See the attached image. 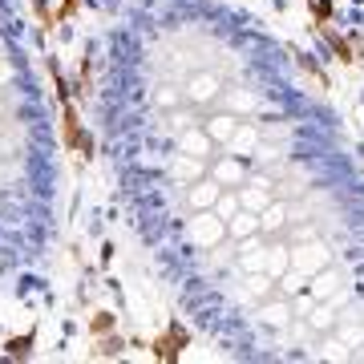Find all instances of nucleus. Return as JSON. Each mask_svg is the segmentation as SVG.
Here are the masks:
<instances>
[{
  "instance_id": "2",
  "label": "nucleus",
  "mask_w": 364,
  "mask_h": 364,
  "mask_svg": "<svg viewBox=\"0 0 364 364\" xmlns=\"http://www.w3.org/2000/svg\"><path fill=\"white\" fill-rule=\"evenodd\" d=\"M178 348H186V332L174 324L166 336H158V340H154V348H150V352H154L158 360H178Z\"/></svg>"
},
{
  "instance_id": "4",
  "label": "nucleus",
  "mask_w": 364,
  "mask_h": 364,
  "mask_svg": "<svg viewBox=\"0 0 364 364\" xmlns=\"http://www.w3.org/2000/svg\"><path fill=\"white\" fill-rule=\"evenodd\" d=\"M308 9H312V16L324 25L328 16H332V0H308Z\"/></svg>"
},
{
  "instance_id": "7",
  "label": "nucleus",
  "mask_w": 364,
  "mask_h": 364,
  "mask_svg": "<svg viewBox=\"0 0 364 364\" xmlns=\"http://www.w3.org/2000/svg\"><path fill=\"white\" fill-rule=\"evenodd\" d=\"M33 9H37V16L45 21V25H49V9H45V0H33Z\"/></svg>"
},
{
  "instance_id": "6",
  "label": "nucleus",
  "mask_w": 364,
  "mask_h": 364,
  "mask_svg": "<svg viewBox=\"0 0 364 364\" xmlns=\"http://www.w3.org/2000/svg\"><path fill=\"white\" fill-rule=\"evenodd\" d=\"M122 352V340H105L102 344V356H117Z\"/></svg>"
},
{
  "instance_id": "1",
  "label": "nucleus",
  "mask_w": 364,
  "mask_h": 364,
  "mask_svg": "<svg viewBox=\"0 0 364 364\" xmlns=\"http://www.w3.org/2000/svg\"><path fill=\"white\" fill-rule=\"evenodd\" d=\"M61 134H65V146H69V150H81L85 158L93 154V138H90L85 130H81L77 109H73L69 102H61Z\"/></svg>"
},
{
  "instance_id": "3",
  "label": "nucleus",
  "mask_w": 364,
  "mask_h": 364,
  "mask_svg": "<svg viewBox=\"0 0 364 364\" xmlns=\"http://www.w3.org/2000/svg\"><path fill=\"white\" fill-rule=\"evenodd\" d=\"M4 356H9V360H28V356H33V336H13L4 344Z\"/></svg>"
},
{
  "instance_id": "5",
  "label": "nucleus",
  "mask_w": 364,
  "mask_h": 364,
  "mask_svg": "<svg viewBox=\"0 0 364 364\" xmlns=\"http://www.w3.org/2000/svg\"><path fill=\"white\" fill-rule=\"evenodd\" d=\"M109 328H114V316H109V312L93 316V332H109Z\"/></svg>"
}]
</instances>
